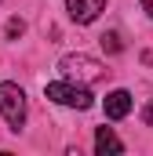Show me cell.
<instances>
[{
    "label": "cell",
    "mask_w": 153,
    "mask_h": 156,
    "mask_svg": "<svg viewBox=\"0 0 153 156\" xmlns=\"http://www.w3.org/2000/svg\"><path fill=\"white\" fill-rule=\"evenodd\" d=\"M66 7H69V18L73 22L88 26V22H95L106 11V0H66Z\"/></svg>",
    "instance_id": "277c9868"
},
{
    "label": "cell",
    "mask_w": 153,
    "mask_h": 156,
    "mask_svg": "<svg viewBox=\"0 0 153 156\" xmlns=\"http://www.w3.org/2000/svg\"><path fill=\"white\" fill-rule=\"evenodd\" d=\"M44 94H47L51 102H58V105H69V109H91V105H95V98H91L88 83L55 80V83H47V87H44Z\"/></svg>",
    "instance_id": "6da1fadb"
},
{
    "label": "cell",
    "mask_w": 153,
    "mask_h": 156,
    "mask_svg": "<svg viewBox=\"0 0 153 156\" xmlns=\"http://www.w3.org/2000/svg\"><path fill=\"white\" fill-rule=\"evenodd\" d=\"M142 123H146V127H153V98L146 102V109H142Z\"/></svg>",
    "instance_id": "9c48e42d"
},
{
    "label": "cell",
    "mask_w": 153,
    "mask_h": 156,
    "mask_svg": "<svg viewBox=\"0 0 153 156\" xmlns=\"http://www.w3.org/2000/svg\"><path fill=\"white\" fill-rule=\"evenodd\" d=\"M95 153H124V142L117 138L110 127H99L95 131Z\"/></svg>",
    "instance_id": "8992f818"
},
{
    "label": "cell",
    "mask_w": 153,
    "mask_h": 156,
    "mask_svg": "<svg viewBox=\"0 0 153 156\" xmlns=\"http://www.w3.org/2000/svg\"><path fill=\"white\" fill-rule=\"evenodd\" d=\"M4 33H7V40H18L26 33V22H22V18H7V29H4Z\"/></svg>",
    "instance_id": "ba28073f"
},
{
    "label": "cell",
    "mask_w": 153,
    "mask_h": 156,
    "mask_svg": "<svg viewBox=\"0 0 153 156\" xmlns=\"http://www.w3.org/2000/svg\"><path fill=\"white\" fill-rule=\"evenodd\" d=\"M99 44H102V51H106V55H117V51L124 47V44H120V33H113V29H110V33H102Z\"/></svg>",
    "instance_id": "52a82bcc"
},
{
    "label": "cell",
    "mask_w": 153,
    "mask_h": 156,
    "mask_svg": "<svg viewBox=\"0 0 153 156\" xmlns=\"http://www.w3.org/2000/svg\"><path fill=\"white\" fill-rule=\"evenodd\" d=\"M131 105H135V102H131L128 91H110V94H106V116L110 120H124L131 113Z\"/></svg>",
    "instance_id": "5b68a950"
},
{
    "label": "cell",
    "mask_w": 153,
    "mask_h": 156,
    "mask_svg": "<svg viewBox=\"0 0 153 156\" xmlns=\"http://www.w3.org/2000/svg\"><path fill=\"white\" fill-rule=\"evenodd\" d=\"M142 11H146V15L153 18V0H142Z\"/></svg>",
    "instance_id": "30bf717a"
},
{
    "label": "cell",
    "mask_w": 153,
    "mask_h": 156,
    "mask_svg": "<svg viewBox=\"0 0 153 156\" xmlns=\"http://www.w3.org/2000/svg\"><path fill=\"white\" fill-rule=\"evenodd\" d=\"M58 73L66 80H76V83H95L102 76V62H95L91 55H66L58 62Z\"/></svg>",
    "instance_id": "3957f363"
},
{
    "label": "cell",
    "mask_w": 153,
    "mask_h": 156,
    "mask_svg": "<svg viewBox=\"0 0 153 156\" xmlns=\"http://www.w3.org/2000/svg\"><path fill=\"white\" fill-rule=\"evenodd\" d=\"M0 116L7 120L11 131H22L26 123V94L18 83H0Z\"/></svg>",
    "instance_id": "7a4b0ae2"
}]
</instances>
